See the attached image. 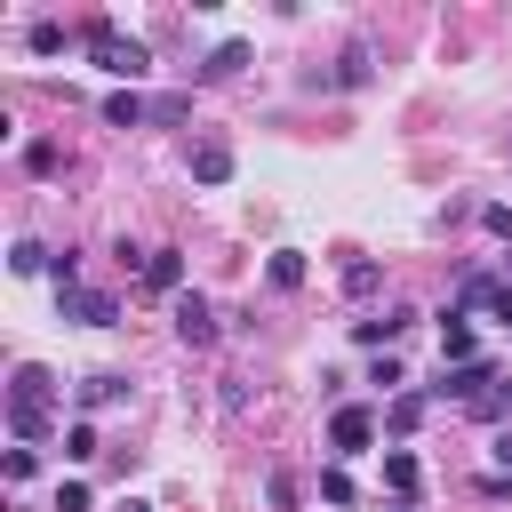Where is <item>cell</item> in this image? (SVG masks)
Here are the masks:
<instances>
[{"mask_svg": "<svg viewBox=\"0 0 512 512\" xmlns=\"http://www.w3.org/2000/svg\"><path fill=\"white\" fill-rule=\"evenodd\" d=\"M8 432H16L24 448L56 432V376H48L40 360H24V368L8 376Z\"/></svg>", "mask_w": 512, "mask_h": 512, "instance_id": "6da1fadb", "label": "cell"}, {"mask_svg": "<svg viewBox=\"0 0 512 512\" xmlns=\"http://www.w3.org/2000/svg\"><path fill=\"white\" fill-rule=\"evenodd\" d=\"M80 48H88V56H96L112 80H144V72H152V48H144L136 32H120V24H104V16L80 32Z\"/></svg>", "mask_w": 512, "mask_h": 512, "instance_id": "7a4b0ae2", "label": "cell"}, {"mask_svg": "<svg viewBox=\"0 0 512 512\" xmlns=\"http://www.w3.org/2000/svg\"><path fill=\"white\" fill-rule=\"evenodd\" d=\"M168 320H176V336H184V344H216V304H208L200 288H184V296L168 304Z\"/></svg>", "mask_w": 512, "mask_h": 512, "instance_id": "3957f363", "label": "cell"}, {"mask_svg": "<svg viewBox=\"0 0 512 512\" xmlns=\"http://www.w3.org/2000/svg\"><path fill=\"white\" fill-rule=\"evenodd\" d=\"M136 272H144V288H152V296H168V304L184 296V248H144V264H136Z\"/></svg>", "mask_w": 512, "mask_h": 512, "instance_id": "277c9868", "label": "cell"}, {"mask_svg": "<svg viewBox=\"0 0 512 512\" xmlns=\"http://www.w3.org/2000/svg\"><path fill=\"white\" fill-rule=\"evenodd\" d=\"M56 312L80 320V328H112V320H120V296H104V288H72V296H56Z\"/></svg>", "mask_w": 512, "mask_h": 512, "instance_id": "5b68a950", "label": "cell"}, {"mask_svg": "<svg viewBox=\"0 0 512 512\" xmlns=\"http://www.w3.org/2000/svg\"><path fill=\"white\" fill-rule=\"evenodd\" d=\"M368 440H376V416H368V408H336V416H328V448H336V456H360Z\"/></svg>", "mask_w": 512, "mask_h": 512, "instance_id": "8992f818", "label": "cell"}, {"mask_svg": "<svg viewBox=\"0 0 512 512\" xmlns=\"http://www.w3.org/2000/svg\"><path fill=\"white\" fill-rule=\"evenodd\" d=\"M224 176H232V144L224 136H200L192 144V184H224Z\"/></svg>", "mask_w": 512, "mask_h": 512, "instance_id": "52a82bcc", "label": "cell"}, {"mask_svg": "<svg viewBox=\"0 0 512 512\" xmlns=\"http://www.w3.org/2000/svg\"><path fill=\"white\" fill-rule=\"evenodd\" d=\"M440 360H456V368H464V360H480V336H472V320H464V312H440Z\"/></svg>", "mask_w": 512, "mask_h": 512, "instance_id": "ba28073f", "label": "cell"}, {"mask_svg": "<svg viewBox=\"0 0 512 512\" xmlns=\"http://www.w3.org/2000/svg\"><path fill=\"white\" fill-rule=\"evenodd\" d=\"M408 320H416V304H384L376 320H352V336H360V344H392Z\"/></svg>", "mask_w": 512, "mask_h": 512, "instance_id": "9c48e42d", "label": "cell"}, {"mask_svg": "<svg viewBox=\"0 0 512 512\" xmlns=\"http://www.w3.org/2000/svg\"><path fill=\"white\" fill-rule=\"evenodd\" d=\"M488 384H496V368H488V360H464V368H448V384H440V392H456V400H472V408H480V400H488Z\"/></svg>", "mask_w": 512, "mask_h": 512, "instance_id": "30bf717a", "label": "cell"}, {"mask_svg": "<svg viewBox=\"0 0 512 512\" xmlns=\"http://www.w3.org/2000/svg\"><path fill=\"white\" fill-rule=\"evenodd\" d=\"M368 64H376V56H368V40H352V48L336 56V88H368Z\"/></svg>", "mask_w": 512, "mask_h": 512, "instance_id": "8fae6325", "label": "cell"}, {"mask_svg": "<svg viewBox=\"0 0 512 512\" xmlns=\"http://www.w3.org/2000/svg\"><path fill=\"white\" fill-rule=\"evenodd\" d=\"M104 120H112V128H136V120H152V104H144L136 88H120V96H104Z\"/></svg>", "mask_w": 512, "mask_h": 512, "instance_id": "7c38bea8", "label": "cell"}, {"mask_svg": "<svg viewBox=\"0 0 512 512\" xmlns=\"http://www.w3.org/2000/svg\"><path fill=\"white\" fill-rule=\"evenodd\" d=\"M128 400V376H88L80 384V408H120Z\"/></svg>", "mask_w": 512, "mask_h": 512, "instance_id": "4fadbf2b", "label": "cell"}, {"mask_svg": "<svg viewBox=\"0 0 512 512\" xmlns=\"http://www.w3.org/2000/svg\"><path fill=\"white\" fill-rule=\"evenodd\" d=\"M240 64H248V40H224V48H216V56L200 64V80H232Z\"/></svg>", "mask_w": 512, "mask_h": 512, "instance_id": "5bb4252c", "label": "cell"}, {"mask_svg": "<svg viewBox=\"0 0 512 512\" xmlns=\"http://www.w3.org/2000/svg\"><path fill=\"white\" fill-rule=\"evenodd\" d=\"M264 272H272V288H304V256H296V248H272Z\"/></svg>", "mask_w": 512, "mask_h": 512, "instance_id": "9a60e30c", "label": "cell"}, {"mask_svg": "<svg viewBox=\"0 0 512 512\" xmlns=\"http://www.w3.org/2000/svg\"><path fill=\"white\" fill-rule=\"evenodd\" d=\"M376 288H384V272H376L368 256H352V264H344V296H376Z\"/></svg>", "mask_w": 512, "mask_h": 512, "instance_id": "2e32d148", "label": "cell"}, {"mask_svg": "<svg viewBox=\"0 0 512 512\" xmlns=\"http://www.w3.org/2000/svg\"><path fill=\"white\" fill-rule=\"evenodd\" d=\"M8 264H16V272H56V256H48L40 240H16V248H8Z\"/></svg>", "mask_w": 512, "mask_h": 512, "instance_id": "e0dca14e", "label": "cell"}, {"mask_svg": "<svg viewBox=\"0 0 512 512\" xmlns=\"http://www.w3.org/2000/svg\"><path fill=\"white\" fill-rule=\"evenodd\" d=\"M384 424H392V432H416V424H424V400H416V392H400V400L384 408Z\"/></svg>", "mask_w": 512, "mask_h": 512, "instance_id": "ac0fdd59", "label": "cell"}, {"mask_svg": "<svg viewBox=\"0 0 512 512\" xmlns=\"http://www.w3.org/2000/svg\"><path fill=\"white\" fill-rule=\"evenodd\" d=\"M24 40H32V56H56V48H64V24H56V16H40Z\"/></svg>", "mask_w": 512, "mask_h": 512, "instance_id": "d6986e66", "label": "cell"}, {"mask_svg": "<svg viewBox=\"0 0 512 512\" xmlns=\"http://www.w3.org/2000/svg\"><path fill=\"white\" fill-rule=\"evenodd\" d=\"M384 480L408 496V488H416V456H408V448H392V456H384Z\"/></svg>", "mask_w": 512, "mask_h": 512, "instance_id": "ffe728a7", "label": "cell"}, {"mask_svg": "<svg viewBox=\"0 0 512 512\" xmlns=\"http://www.w3.org/2000/svg\"><path fill=\"white\" fill-rule=\"evenodd\" d=\"M64 456L88 464V456H96V424H72V432H64Z\"/></svg>", "mask_w": 512, "mask_h": 512, "instance_id": "44dd1931", "label": "cell"}, {"mask_svg": "<svg viewBox=\"0 0 512 512\" xmlns=\"http://www.w3.org/2000/svg\"><path fill=\"white\" fill-rule=\"evenodd\" d=\"M24 168H32V176H56V144H48V136H40V144H24Z\"/></svg>", "mask_w": 512, "mask_h": 512, "instance_id": "7402d4cb", "label": "cell"}, {"mask_svg": "<svg viewBox=\"0 0 512 512\" xmlns=\"http://www.w3.org/2000/svg\"><path fill=\"white\" fill-rule=\"evenodd\" d=\"M320 496H328V504H352V480H344V472L328 464V472H320Z\"/></svg>", "mask_w": 512, "mask_h": 512, "instance_id": "603a6c76", "label": "cell"}, {"mask_svg": "<svg viewBox=\"0 0 512 512\" xmlns=\"http://www.w3.org/2000/svg\"><path fill=\"white\" fill-rule=\"evenodd\" d=\"M480 224H488V232L504 240V232H512V200H488V208H480Z\"/></svg>", "mask_w": 512, "mask_h": 512, "instance_id": "cb8c5ba5", "label": "cell"}, {"mask_svg": "<svg viewBox=\"0 0 512 512\" xmlns=\"http://www.w3.org/2000/svg\"><path fill=\"white\" fill-rule=\"evenodd\" d=\"M56 512H88V488H80V480H64V488H56Z\"/></svg>", "mask_w": 512, "mask_h": 512, "instance_id": "d4e9b609", "label": "cell"}, {"mask_svg": "<svg viewBox=\"0 0 512 512\" xmlns=\"http://www.w3.org/2000/svg\"><path fill=\"white\" fill-rule=\"evenodd\" d=\"M112 512H152V504H144V496H120V504H112Z\"/></svg>", "mask_w": 512, "mask_h": 512, "instance_id": "484cf974", "label": "cell"}]
</instances>
